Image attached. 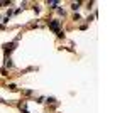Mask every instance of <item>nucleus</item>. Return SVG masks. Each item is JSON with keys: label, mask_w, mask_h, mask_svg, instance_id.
<instances>
[{"label": "nucleus", "mask_w": 127, "mask_h": 113, "mask_svg": "<svg viewBox=\"0 0 127 113\" xmlns=\"http://www.w3.org/2000/svg\"><path fill=\"white\" fill-rule=\"evenodd\" d=\"M49 27H51L53 30L59 32V20H51V22H49Z\"/></svg>", "instance_id": "nucleus-1"}, {"label": "nucleus", "mask_w": 127, "mask_h": 113, "mask_svg": "<svg viewBox=\"0 0 127 113\" xmlns=\"http://www.w3.org/2000/svg\"><path fill=\"white\" fill-rule=\"evenodd\" d=\"M78 7H80V2H78V4H71V9H75V10H76Z\"/></svg>", "instance_id": "nucleus-2"}]
</instances>
